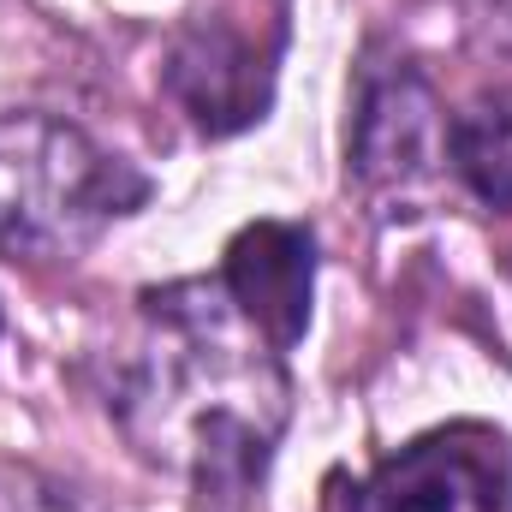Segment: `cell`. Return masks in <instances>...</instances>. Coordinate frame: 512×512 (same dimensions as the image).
Here are the masks:
<instances>
[{
  "instance_id": "8992f818",
  "label": "cell",
  "mask_w": 512,
  "mask_h": 512,
  "mask_svg": "<svg viewBox=\"0 0 512 512\" xmlns=\"http://www.w3.org/2000/svg\"><path fill=\"white\" fill-rule=\"evenodd\" d=\"M274 435L280 423L256 417V411H203L185 441L179 459L191 471V507L185 512H251L262 471L274 459Z\"/></svg>"
},
{
  "instance_id": "52a82bcc",
  "label": "cell",
  "mask_w": 512,
  "mask_h": 512,
  "mask_svg": "<svg viewBox=\"0 0 512 512\" xmlns=\"http://www.w3.org/2000/svg\"><path fill=\"white\" fill-rule=\"evenodd\" d=\"M447 167L483 209H512V90H489L447 120Z\"/></svg>"
},
{
  "instance_id": "5b68a950",
  "label": "cell",
  "mask_w": 512,
  "mask_h": 512,
  "mask_svg": "<svg viewBox=\"0 0 512 512\" xmlns=\"http://www.w3.org/2000/svg\"><path fill=\"white\" fill-rule=\"evenodd\" d=\"M221 292L245 316V328L262 334V346L292 352L310 328L316 298V233L298 221H251L221 251Z\"/></svg>"
},
{
  "instance_id": "9c48e42d",
  "label": "cell",
  "mask_w": 512,
  "mask_h": 512,
  "mask_svg": "<svg viewBox=\"0 0 512 512\" xmlns=\"http://www.w3.org/2000/svg\"><path fill=\"white\" fill-rule=\"evenodd\" d=\"M0 328H6V316H0Z\"/></svg>"
},
{
  "instance_id": "6da1fadb",
  "label": "cell",
  "mask_w": 512,
  "mask_h": 512,
  "mask_svg": "<svg viewBox=\"0 0 512 512\" xmlns=\"http://www.w3.org/2000/svg\"><path fill=\"white\" fill-rule=\"evenodd\" d=\"M149 203V179L90 131L54 114H0V256L72 262L120 215Z\"/></svg>"
},
{
  "instance_id": "277c9868",
  "label": "cell",
  "mask_w": 512,
  "mask_h": 512,
  "mask_svg": "<svg viewBox=\"0 0 512 512\" xmlns=\"http://www.w3.org/2000/svg\"><path fill=\"white\" fill-rule=\"evenodd\" d=\"M274 54L280 36L262 42L233 12H197L173 36L161 60V84L203 137H233L268 120L274 108Z\"/></svg>"
},
{
  "instance_id": "ba28073f",
  "label": "cell",
  "mask_w": 512,
  "mask_h": 512,
  "mask_svg": "<svg viewBox=\"0 0 512 512\" xmlns=\"http://www.w3.org/2000/svg\"><path fill=\"white\" fill-rule=\"evenodd\" d=\"M0 512H108L84 483L24 465V459H0Z\"/></svg>"
},
{
  "instance_id": "3957f363",
  "label": "cell",
  "mask_w": 512,
  "mask_h": 512,
  "mask_svg": "<svg viewBox=\"0 0 512 512\" xmlns=\"http://www.w3.org/2000/svg\"><path fill=\"white\" fill-rule=\"evenodd\" d=\"M334 512H512V435L495 423H447L352 483Z\"/></svg>"
},
{
  "instance_id": "7a4b0ae2",
  "label": "cell",
  "mask_w": 512,
  "mask_h": 512,
  "mask_svg": "<svg viewBox=\"0 0 512 512\" xmlns=\"http://www.w3.org/2000/svg\"><path fill=\"white\" fill-rule=\"evenodd\" d=\"M441 161H447V120L429 78L411 60H370L346 131L352 185L382 215H411L435 191Z\"/></svg>"
}]
</instances>
